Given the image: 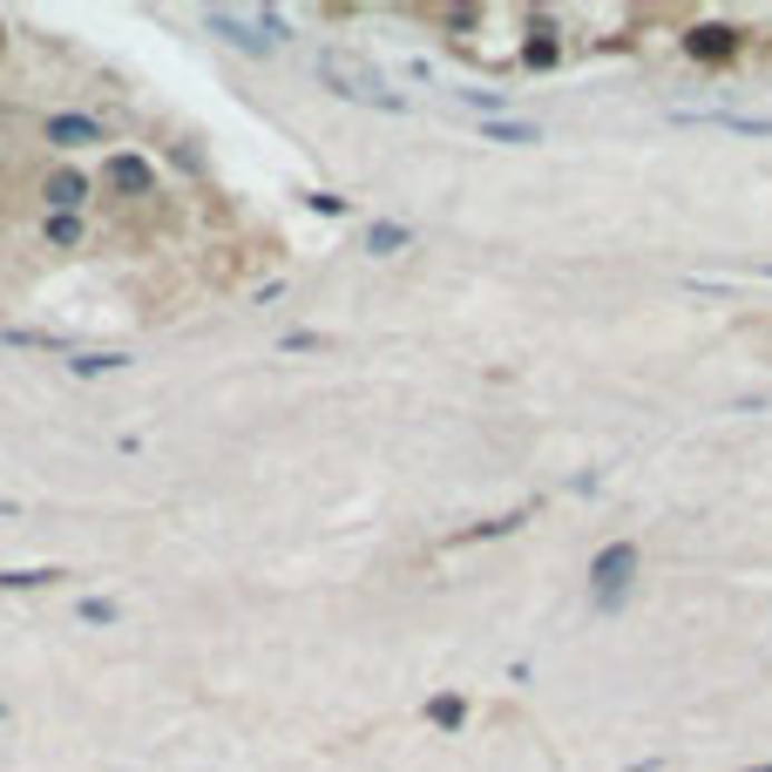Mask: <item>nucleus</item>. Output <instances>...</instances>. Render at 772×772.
<instances>
[{"label": "nucleus", "mask_w": 772, "mask_h": 772, "mask_svg": "<svg viewBox=\"0 0 772 772\" xmlns=\"http://www.w3.org/2000/svg\"><path fill=\"white\" fill-rule=\"evenodd\" d=\"M637 576V543H610L604 556L589 563V589H596V604H617V589H631Z\"/></svg>", "instance_id": "obj_2"}, {"label": "nucleus", "mask_w": 772, "mask_h": 772, "mask_svg": "<svg viewBox=\"0 0 772 772\" xmlns=\"http://www.w3.org/2000/svg\"><path fill=\"white\" fill-rule=\"evenodd\" d=\"M61 569H0V589H48Z\"/></svg>", "instance_id": "obj_5"}, {"label": "nucleus", "mask_w": 772, "mask_h": 772, "mask_svg": "<svg viewBox=\"0 0 772 772\" xmlns=\"http://www.w3.org/2000/svg\"><path fill=\"white\" fill-rule=\"evenodd\" d=\"M319 75L332 81V96H346V102H373V109H387V116H400L407 102L400 96H387L380 81L367 75V68H346V61H319Z\"/></svg>", "instance_id": "obj_1"}, {"label": "nucleus", "mask_w": 772, "mask_h": 772, "mask_svg": "<svg viewBox=\"0 0 772 772\" xmlns=\"http://www.w3.org/2000/svg\"><path fill=\"white\" fill-rule=\"evenodd\" d=\"M55 149H89V143H102V123L96 116H48V129H41Z\"/></svg>", "instance_id": "obj_3"}, {"label": "nucleus", "mask_w": 772, "mask_h": 772, "mask_svg": "<svg viewBox=\"0 0 772 772\" xmlns=\"http://www.w3.org/2000/svg\"><path fill=\"white\" fill-rule=\"evenodd\" d=\"M752 772H772V765H752Z\"/></svg>", "instance_id": "obj_13"}, {"label": "nucleus", "mask_w": 772, "mask_h": 772, "mask_svg": "<svg viewBox=\"0 0 772 772\" xmlns=\"http://www.w3.org/2000/svg\"><path fill=\"white\" fill-rule=\"evenodd\" d=\"M204 21H211V28H224V41H244V48H265V35H251V28H244L237 14H204Z\"/></svg>", "instance_id": "obj_7"}, {"label": "nucleus", "mask_w": 772, "mask_h": 772, "mask_svg": "<svg viewBox=\"0 0 772 772\" xmlns=\"http://www.w3.org/2000/svg\"><path fill=\"white\" fill-rule=\"evenodd\" d=\"M48 204H55V211L89 204V177H48Z\"/></svg>", "instance_id": "obj_4"}, {"label": "nucleus", "mask_w": 772, "mask_h": 772, "mask_svg": "<svg viewBox=\"0 0 772 772\" xmlns=\"http://www.w3.org/2000/svg\"><path fill=\"white\" fill-rule=\"evenodd\" d=\"M427 719H434V725H461L468 705H461V698H434V705H427Z\"/></svg>", "instance_id": "obj_8"}, {"label": "nucleus", "mask_w": 772, "mask_h": 772, "mask_svg": "<svg viewBox=\"0 0 772 772\" xmlns=\"http://www.w3.org/2000/svg\"><path fill=\"white\" fill-rule=\"evenodd\" d=\"M692 48H698V55H725V48H732V35H725V28H705V41H692Z\"/></svg>", "instance_id": "obj_10"}, {"label": "nucleus", "mask_w": 772, "mask_h": 772, "mask_svg": "<svg viewBox=\"0 0 772 772\" xmlns=\"http://www.w3.org/2000/svg\"><path fill=\"white\" fill-rule=\"evenodd\" d=\"M0 719H8V698H0Z\"/></svg>", "instance_id": "obj_12"}, {"label": "nucleus", "mask_w": 772, "mask_h": 772, "mask_svg": "<svg viewBox=\"0 0 772 772\" xmlns=\"http://www.w3.org/2000/svg\"><path fill=\"white\" fill-rule=\"evenodd\" d=\"M400 244H407V231H400V224H373V231H367V251H373V257H393Z\"/></svg>", "instance_id": "obj_6"}, {"label": "nucleus", "mask_w": 772, "mask_h": 772, "mask_svg": "<svg viewBox=\"0 0 772 772\" xmlns=\"http://www.w3.org/2000/svg\"><path fill=\"white\" fill-rule=\"evenodd\" d=\"M81 624H116V604H102V596H96V604H81Z\"/></svg>", "instance_id": "obj_11"}, {"label": "nucleus", "mask_w": 772, "mask_h": 772, "mask_svg": "<svg viewBox=\"0 0 772 772\" xmlns=\"http://www.w3.org/2000/svg\"><path fill=\"white\" fill-rule=\"evenodd\" d=\"M488 136H495V143H536L529 123H488Z\"/></svg>", "instance_id": "obj_9"}]
</instances>
